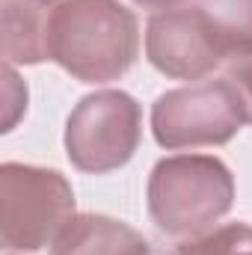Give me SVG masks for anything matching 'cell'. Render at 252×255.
I'll use <instances>...</instances> for the list:
<instances>
[{"label":"cell","instance_id":"12","mask_svg":"<svg viewBox=\"0 0 252 255\" xmlns=\"http://www.w3.org/2000/svg\"><path fill=\"white\" fill-rule=\"evenodd\" d=\"M136 6H142V9H163V12H169V9H181L187 0H133Z\"/></svg>","mask_w":252,"mask_h":255},{"label":"cell","instance_id":"1","mask_svg":"<svg viewBox=\"0 0 252 255\" xmlns=\"http://www.w3.org/2000/svg\"><path fill=\"white\" fill-rule=\"evenodd\" d=\"M139 54L136 15L119 0H63L54 18L51 60L83 83L125 77Z\"/></svg>","mask_w":252,"mask_h":255},{"label":"cell","instance_id":"7","mask_svg":"<svg viewBox=\"0 0 252 255\" xmlns=\"http://www.w3.org/2000/svg\"><path fill=\"white\" fill-rule=\"evenodd\" d=\"M63 0H3L6 65H39L51 60L54 18Z\"/></svg>","mask_w":252,"mask_h":255},{"label":"cell","instance_id":"9","mask_svg":"<svg viewBox=\"0 0 252 255\" xmlns=\"http://www.w3.org/2000/svg\"><path fill=\"white\" fill-rule=\"evenodd\" d=\"M199 12L223 60H250L252 0H202Z\"/></svg>","mask_w":252,"mask_h":255},{"label":"cell","instance_id":"6","mask_svg":"<svg viewBox=\"0 0 252 255\" xmlns=\"http://www.w3.org/2000/svg\"><path fill=\"white\" fill-rule=\"evenodd\" d=\"M145 57L160 74L175 80H202L223 63L199 6L151 15L145 24Z\"/></svg>","mask_w":252,"mask_h":255},{"label":"cell","instance_id":"2","mask_svg":"<svg viewBox=\"0 0 252 255\" xmlns=\"http://www.w3.org/2000/svg\"><path fill=\"white\" fill-rule=\"evenodd\" d=\"M145 202L163 235L196 238L232 211L235 175L214 154H172L154 163Z\"/></svg>","mask_w":252,"mask_h":255},{"label":"cell","instance_id":"11","mask_svg":"<svg viewBox=\"0 0 252 255\" xmlns=\"http://www.w3.org/2000/svg\"><path fill=\"white\" fill-rule=\"evenodd\" d=\"M226 80L238 92V101H241V110H244V122L252 125V63H241L235 68H229Z\"/></svg>","mask_w":252,"mask_h":255},{"label":"cell","instance_id":"10","mask_svg":"<svg viewBox=\"0 0 252 255\" xmlns=\"http://www.w3.org/2000/svg\"><path fill=\"white\" fill-rule=\"evenodd\" d=\"M166 255H252V226L226 223L175 244Z\"/></svg>","mask_w":252,"mask_h":255},{"label":"cell","instance_id":"8","mask_svg":"<svg viewBox=\"0 0 252 255\" xmlns=\"http://www.w3.org/2000/svg\"><path fill=\"white\" fill-rule=\"evenodd\" d=\"M51 255H157L151 244L122 220L77 214L54 241Z\"/></svg>","mask_w":252,"mask_h":255},{"label":"cell","instance_id":"4","mask_svg":"<svg viewBox=\"0 0 252 255\" xmlns=\"http://www.w3.org/2000/svg\"><path fill=\"white\" fill-rule=\"evenodd\" d=\"M142 139V107L122 89H98L77 101L65 122V154L74 169L104 175L130 163Z\"/></svg>","mask_w":252,"mask_h":255},{"label":"cell","instance_id":"3","mask_svg":"<svg viewBox=\"0 0 252 255\" xmlns=\"http://www.w3.org/2000/svg\"><path fill=\"white\" fill-rule=\"evenodd\" d=\"M74 190L63 172L6 160L0 166V241L9 253L54 247L74 220Z\"/></svg>","mask_w":252,"mask_h":255},{"label":"cell","instance_id":"5","mask_svg":"<svg viewBox=\"0 0 252 255\" xmlns=\"http://www.w3.org/2000/svg\"><path fill=\"white\" fill-rule=\"evenodd\" d=\"M244 125V110L235 86L223 80H202L181 89H166L151 104V133L160 148L226 145Z\"/></svg>","mask_w":252,"mask_h":255}]
</instances>
